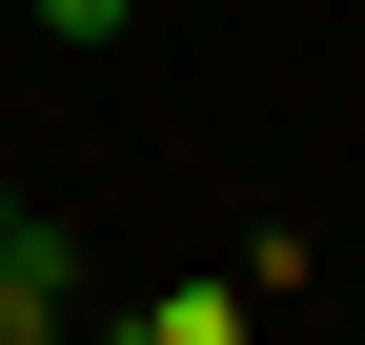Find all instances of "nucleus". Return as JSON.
Segmentation results:
<instances>
[{"mask_svg": "<svg viewBox=\"0 0 365 345\" xmlns=\"http://www.w3.org/2000/svg\"><path fill=\"white\" fill-rule=\"evenodd\" d=\"M81 325V224L41 183H0V345H61Z\"/></svg>", "mask_w": 365, "mask_h": 345, "instance_id": "obj_1", "label": "nucleus"}, {"mask_svg": "<svg viewBox=\"0 0 365 345\" xmlns=\"http://www.w3.org/2000/svg\"><path fill=\"white\" fill-rule=\"evenodd\" d=\"M122 345H244V305L223 284H163V305H122Z\"/></svg>", "mask_w": 365, "mask_h": 345, "instance_id": "obj_2", "label": "nucleus"}, {"mask_svg": "<svg viewBox=\"0 0 365 345\" xmlns=\"http://www.w3.org/2000/svg\"><path fill=\"white\" fill-rule=\"evenodd\" d=\"M21 21H41V41H61V61H102V41H122V21H143V0H21Z\"/></svg>", "mask_w": 365, "mask_h": 345, "instance_id": "obj_3", "label": "nucleus"}, {"mask_svg": "<svg viewBox=\"0 0 365 345\" xmlns=\"http://www.w3.org/2000/svg\"><path fill=\"white\" fill-rule=\"evenodd\" d=\"M61 345H122V325H61Z\"/></svg>", "mask_w": 365, "mask_h": 345, "instance_id": "obj_4", "label": "nucleus"}]
</instances>
